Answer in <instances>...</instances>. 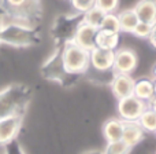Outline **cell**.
I'll return each instance as SVG.
<instances>
[{
    "label": "cell",
    "mask_w": 156,
    "mask_h": 154,
    "mask_svg": "<svg viewBox=\"0 0 156 154\" xmlns=\"http://www.w3.org/2000/svg\"><path fill=\"white\" fill-rule=\"evenodd\" d=\"M104 15L105 14L103 13L100 8H97L96 6H94L93 8H90V10H88L86 13L82 14V21L85 25H89V26H93V28H96V29H99Z\"/></svg>",
    "instance_id": "18"
},
{
    "label": "cell",
    "mask_w": 156,
    "mask_h": 154,
    "mask_svg": "<svg viewBox=\"0 0 156 154\" xmlns=\"http://www.w3.org/2000/svg\"><path fill=\"white\" fill-rule=\"evenodd\" d=\"M137 54L130 48L115 50L112 72L114 74H130L137 68Z\"/></svg>",
    "instance_id": "7"
},
{
    "label": "cell",
    "mask_w": 156,
    "mask_h": 154,
    "mask_svg": "<svg viewBox=\"0 0 156 154\" xmlns=\"http://www.w3.org/2000/svg\"><path fill=\"white\" fill-rule=\"evenodd\" d=\"M134 78L130 74H114L111 78V89L116 99H123L133 95Z\"/></svg>",
    "instance_id": "10"
},
{
    "label": "cell",
    "mask_w": 156,
    "mask_h": 154,
    "mask_svg": "<svg viewBox=\"0 0 156 154\" xmlns=\"http://www.w3.org/2000/svg\"><path fill=\"white\" fill-rule=\"evenodd\" d=\"M118 43H119V33L97 29L96 40H94L96 47L105 48V50H114L115 51V48L118 47Z\"/></svg>",
    "instance_id": "16"
},
{
    "label": "cell",
    "mask_w": 156,
    "mask_h": 154,
    "mask_svg": "<svg viewBox=\"0 0 156 154\" xmlns=\"http://www.w3.org/2000/svg\"><path fill=\"white\" fill-rule=\"evenodd\" d=\"M99 29L101 30H108V32H115V33H121V26H119V19H118V14L111 13V14H105L103 18L101 24H100Z\"/></svg>",
    "instance_id": "20"
},
{
    "label": "cell",
    "mask_w": 156,
    "mask_h": 154,
    "mask_svg": "<svg viewBox=\"0 0 156 154\" xmlns=\"http://www.w3.org/2000/svg\"><path fill=\"white\" fill-rule=\"evenodd\" d=\"M71 7L76 10V13H86L88 10L96 6V0H70Z\"/></svg>",
    "instance_id": "22"
},
{
    "label": "cell",
    "mask_w": 156,
    "mask_h": 154,
    "mask_svg": "<svg viewBox=\"0 0 156 154\" xmlns=\"http://www.w3.org/2000/svg\"><path fill=\"white\" fill-rule=\"evenodd\" d=\"M96 32H97L96 28L82 24L77 29L76 36H74V39H73V43L77 44V46L81 47V48L86 50V51H92V50L96 47V44H94Z\"/></svg>",
    "instance_id": "11"
},
{
    "label": "cell",
    "mask_w": 156,
    "mask_h": 154,
    "mask_svg": "<svg viewBox=\"0 0 156 154\" xmlns=\"http://www.w3.org/2000/svg\"><path fill=\"white\" fill-rule=\"evenodd\" d=\"M133 10L140 22L156 24V0H140Z\"/></svg>",
    "instance_id": "13"
},
{
    "label": "cell",
    "mask_w": 156,
    "mask_h": 154,
    "mask_svg": "<svg viewBox=\"0 0 156 154\" xmlns=\"http://www.w3.org/2000/svg\"><path fill=\"white\" fill-rule=\"evenodd\" d=\"M3 147H4V153L3 154H26L23 147L18 142V139H14V141H11L10 143H7Z\"/></svg>",
    "instance_id": "25"
},
{
    "label": "cell",
    "mask_w": 156,
    "mask_h": 154,
    "mask_svg": "<svg viewBox=\"0 0 156 154\" xmlns=\"http://www.w3.org/2000/svg\"><path fill=\"white\" fill-rule=\"evenodd\" d=\"M151 29H152V25L138 21L132 33L134 36H137V37H140V39H148L149 33H151Z\"/></svg>",
    "instance_id": "24"
},
{
    "label": "cell",
    "mask_w": 156,
    "mask_h": 154,
    "mask_svg": "<svg viewBox=\"0 0 156 154\" xmlns=\"http://www.w3.org/2000/svg\"><path fill=\"white\" fill-rule=\"evenodd\" d=\"M118 116L122 121H137L147 109V103L136 98L134 95L118 100Z\"/></svg>",
    "instance_id": "6"
},
{
    "label": "cell",
    "mask_w": 156,
    "mask_h": 154,
    "mask_svg": "<svg viewBox=\"0 0 156 154\" xmlns=\"http://www.w3.org/2000/svg\"><path fill=\"white\" fill-rule=\"evenodd\" d=\"M148 40H149V43H151V46L156 50V24L152 25V29H151V33H149V36H148Z\"/></svg>",
    "instance_id": "26"
},
{
    "label": "cell",
    "mask_w": 156,
    "mask_h": 154,
    "mask_svg": "<svg viewBox=\"0 0 156 154\" xmlns=\"http://www.w3.org/2000/svg\"><path fill=\"white\" fill-rule=\"evenodd\" d=\"M133 95L147 103L154 96V78H138V80H134Z\"/></svg>",
    "instance_id": "15"
},
{
    "label": "cell",
    "mask_w": 156,
    "mask_h": 154,
    "mask_svg": "<svg viewBox=\"0 0 156 154\" xmlns=\"http://www.w3.org/2000/svg\"><path fill=\"white\" fill-rule=\"evenodd\" d=\"M114 58H115L114 50L94 47L92 51H89V68H93L94 70L101 72V73L112 72Z\"/></svg>",
    "instance_id": "8"
},
{
    "label": "cell",
    "mask_w": 156,
    "mask_h": 154,
    "mask_svg": "<svg viewBox=\"0 0 156 154\" xmlns=\"http://www.w3.org/2000/svg\"><path fill=\"white\" fill-rule=\"evenodd\" d=\"M81 154H103V152H99V150H89V152H83Z\"/></svg>",
    "instance_id": "29"
},
{
    "label": "cell",
    "mask_w": 156,
    "mask_h": 154,
    "mask_svg": "<svg viewBox=\"0 0 156 154\" xmlns=\"http://www.w3.org/2000/svg\"><path fill=\"white\" fill-rule=\"evenodd\" d=\"M62 48H63V46H56L54 54L41 66V74L47 80L56 81V83L63 84V85H70L71 78L78 77V76H73V74L67 73V70L65 68V63H63Z\"/></svg>",
    "instance_id": "5"
},
{
    "label": "cell",
    "mask_w": 156,
    "mask_h": 154,
    "mask_svg": "<svg viewBox=\"0 0 156 154\" xmlns=\"http://www.w3.org/2000/svg\"><path fill=\"white\" fill-rule=\"evenodd\" d=\"M144 130L140 127L138 121H123V133L121 141L129 147H134L144 139Z\"/></svg>",
    "instance_id": "12"
},
{
    "label": "cell",
    "mask_w": 156,
    "mask_h": 154,
    "mask_svg": "<svg viewBox=\"0 0 156 154\" xmlns=\"http://www.w3.org/2000/svg\"><path fill=\"white\" fill-rule=\"evenodd\" d=\"M40 43V32L37 26L10 21L4 17V26L0 33V44L15 48L32 47Z\"/></svg>",
    "instance_id": "1"
},
{
    "label": "cell",
    "mask_w": 156,
    "mask_h": 154,
    "mask_svg": "<svg viewBox=\"0 0 156 154\" xmlns=\"http://www.w3.org/2000/svg\"><path fill=\"white\" fill-rule=\"evenodd\" d=\"M63 63L67 73L73 76H80L89 69V51L78 47L73 41L66 43L62 48Z\"/></svg>",
    "instance_id": "4"
},
{
    "label": "cell",
    "mask_w": 156,
    "mask_h": 154,
    "mask_svg": "<svg viewBox=\"0 0 156 154\" xmlns=\"http://www.w3.org/2000/svg\"><path fill=\"white\" fill-rule=\"evenodd\" d=\"M3 26H4V11H3V8L0 7V33H2Z\"/></svg>",
    "instance_id": "28"
},
{
    "label": "cell",
    "mask_w": 156,
    "mask_h": 154,
    "mask_svg": "<svg viewBox=\"0 0 156 154\" xmlns=\"http://www.w3.org/2000/svg\"><path fill=\"white\" fill-rule=\"evenodd\" d=\"M118 19H119V26H121V32L125 33H132L133 29L136 28L138 22V18L136 15L134 10L129 8V10H123L118 14Z\"/></svg>",
    "instance_id": "17"
},
{
    "label": "cell",
    "mask_w": 156,
    "mask_h": 154,
    "mask_svg": "<svg viewBox=\"0 0 156 154\" xmlns=\"http://www.w3.org/2000/svg\"><path fill=\"white\" fill-rule=\"evenodd\" d=\"M147 107L151 109L152 111H155V113H156V96H155V95L148 100V102H147Z\"/></svg>",
    "instance_id": "27"
},
{
    "label": "cell",
    "mask_w": 156,
    "mask_h": 154,
    "mask_svg": "<svg viewBox=\"0 0 156 154\" xmlns=\"http://www.w3.org/2000/svg\"><path fill=\"white\" fill-rule=\"evenodd\" d=\"M152 77H154V80H156V65L154 66V69H152Z\"/></svg>",
    "instance_id": "30"
},
{
    "label": "cell",
    "mask_w": 156,
    "mask_h": 154,
    "mask_svg": "<svg viewBox=\"0 0 156 154\" xmlns=\"http://www.w3.org/2000/svg\"><path fill=\"white\" fill-rule=\"evenodd\" d=\"M137 121L140 127L144 130V132H155L156 131V113L152 111L151 109L147 107Z\"/></svg>",
    "instance_id": "19"
},
{
    "label": "cell",
    "mask_w": 156,
    "mask_h": 154,
    "mask_svg": "<svg viewBox=\"0 0 156 154\" xmlns=\"http://www.w3.org/2000/svg\"><path fill=\"white\" fill-rule=\"evenodd\" d=\"M32 89L25 84H12L0 91V118L22 116L29 105Z\"/></svg>",
    "instance_id": "2"
},
{
    "label": "cell",
    "mask_w": 156,
    "mask_h": 154,
    "mask_svg": "<svg viewBox=\"0 0 156 154\" xmlns=\"http://www.w3.org/2000/svg\"><path fill=\"white\" fill-rule=\"evenodd\" d=\"M130 150H132V147H129L126 143H123L122 141H116L108 142L103 154H129Z\"/></svg>",
    "instance_id": "21"
},
{
    "label": "cell",
    "mask_w": 156,
    "mask_h": 154,
    "mask_svg": "<svg viewBox=\"0 0 156 154\" xmlns=\"http://www.w3.org/2000/svg\"><path fill=\"white\" fill-rule=\"evenodd\" d=\"M82 24L83 21L81 13H73L58 17L51 29V35L54 37L55 43H56V46H65L66 43L73 41L77 29Z\"/></svg>",
    "instance_id": "3"
},
{
    "label": "cell",
    "mask_w": 156,
    "mask_h": 154,
    "mask_svg": "<svg viewBox=\"0 0 156 154\" xmlns=\"http://www.w3.org/2000/svg\"><path fill=\"white\" fill-rule=\"evenodd\" d=\"M103 133H104L107 143L121 141L122 133H123V121L119 117H112V118L107 120L103 127Z\"/></svg>",
    "instance_id": "14"
},
{
    "label": "cell",
    "mask_w": 156,
    "mask_h": 154,
    "mask_svg": "<svg viewBox=\"0 0 156 154\" xmlns=\"http://www.w3.org/2000/svg\"><path fill=\"white\" fill-rule=\"evenodd\" d=\"M119 0H96V7L100 8L104 14H111L115 13L118 8Z\"/></svg>",
    "instance_id": "23"
},
{
    "label": "cell",
    "mask_w": 156,
    "mask_h": 154,
    "mask_svg": "<svg viewBox=\"0 0 156 154\" xmlns=\"http://www.w3.org/2000/svg\"><path fill=\"white\" fill-rule=\"evenodd\" d=\"M155 133H156V131H155Z\"/></svg>",
    "instance_id": "32"
},
{
    "label": "cell",
    "mask_w": 156,
    "mask_h": 154,
    "mask_svg": "<svg viewBox=\"0 0 156 154\" xmlns=\"http://www.w3.org/2000/svg\"><path fill=\"white\" fill-rule=\"evenodd\" d=\"M154 95L156 96V80H154Z\"/></svg>",
    "instance_id": "31"
},
{
    "label": "cell",
    "mask_w": 156,
    "mask_h": 154,
    "mask_svg": "<svg viewBox=\"0 0 156 154\" xmlns=\"http://www.w3.org/2000/svg\"><path fill=\"white\" fill-rule=\"evenodd\" d=\"M22 116H8L0 118V146H5L16 139L22 127Z\"/></svg>",
    "instance_id": "9"
}]
</instances>
